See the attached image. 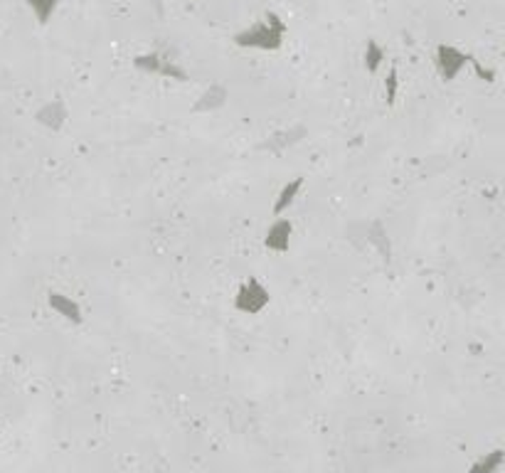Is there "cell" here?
I'll list each match as a JSON object with an SVG mask.
<instances>
[{
	"label": "cell",
	"instance_id": "11",
	"mask_svg": "<svg viewBox=\"0 0 505 473\" xmlns=\"http://www.w3.org/2000/svg\"><path fill=\"white\" fill-rule=\"evenodd\" d=\"M301 190H303V177H301V175L291 177V180H288V183L279 190V195H277V200H274L271 212L277 214V217H281L283 212H288V207L296 202V197L301 195Z\"/></svg>",
	"mask_w": 505,
	"mask_h": 473
},
{
	"label": "cell",
	"instance_id": "9",
	"mask_svg": "<svg viewBox=\"0 0 505 473\" xmlns=\"http://www.w3.org/2000/svg\"><path fill=\"white\" fill-rule=\"evenodd\" d=\"M360 227H363L365 242L372 244V247L382 254V259L389 261L392 249H389V239H387V230H385V225H382L380 219H372V222H363Z\"/></svg>",
	"mask_w": 505,
	"mask_h": 473
},
{
	"label": "cell",
	"instance_id": "12",
	"mask_svg": "<svg viewBox=\"0 0 505 473\" xmlns=\"http://www.w3.org/2000/svg\"><path fill=\"white\" fill-rule=\"evenodd\" d=\"M503 466V449H493L491 454H483L473 466L469 468V473H498Z\"/></svg>",
	"mask_w": 505,
	"mask_h": 473
},
{
	"label": "cell",
	"instance_id": "16",
	"mask_svg": "<svg viewBox=\"0 0 505 473\" xmlns=\"http://www.w3.org/2000/svg\"><path fill=\"white\" fill-rule=\"evenodd\" d=\"M469 65L473 67V69H476L478 79H483V82H493V79H495V72L491 69V67H483L476 57H471V59H469Z\"/></svg>",
	"mask_w": 505,
	"mask_h": 473
},
{
	"label": "cell",
	"instance_id": "7",
	"mask_svg": "<svg viewBox=\"0 0 505 473\" xmlns=\"http://www.w3.org/2000/svg\"><path fill=\"white\" fill-rule=\"evenodd\" d=\"M305 133H308V131H305V126H291V129L277 131V133L266 136L259 148H261V151H266V153L281 155L283 151H288L291 146H296V143L303 141Z\"/></svg>",
	"mask_w": 505,
	"mask_h": 473
},
{
	"label": "cell",
	"instance_id": "15",
	"mask_svg": "<svg viewBox=\"0 0 505 473\" xmlns=\"http://www.w3.org/2000/svg\"><path fill=\"white\" fill-rule=\"evenodd\" d=\"M397 91H400V74H397V67H389L387 79H385V101L394 104L397 101Z\"/></svg>",
	"mask_w": 505,
	"mask_h": 473
},
{
	"label": "cell",
	"instance_id": "8",
	"mask_svg": "<svg viewBox=\"0 0 505 473\" xmlns=\"http://www.w3.org/2000/svg\"><path fill=\"white\" fill-rule=\"evenodd\" d=\"M291 236H294V222L288 217H279L274 225L266 230L264 234V247L277 254H286L291 247Z\"/></svg>",
	"mask_w": 505,
	"mask_h": 473
},
{
	"label": "cell",
	"instance_id": "14",
	"mask_svg": "<svg viewBox=\"0 0 505 473\" xmlns=\"http://www.w3.org/2000/svg\"><path fill=\"white\" fill-rule=\"evenodd\" d=\"M382 62H385V50H382L375 40H370L367 42V47H365V69L370 72V74H375V72L382 67Z\"/></svg>",
	"mask_w": 505,
	"mask_h": 473
},
{
	"label": "cell",
	"instance_id": "2",
	"mask_svg": "<svg viewBox=\"0 0 505 473\" xmlns=\"http://www.w3.org/2000/svg\"><path fill=\"white\" fill-rule=\"evenodd\" d=\"M133 67L138 72H146V74H158V77L175 79V82H188V72L178 65V59H173L171 54H165V52L136 54Z\"/></svg>",
	"mask_w": 505,
	"mask_h": 473
},
{
	"label": "cell",
	"instance_id": "6",
	"mask_svg": "<svg viewBox=\"0 0 505 473\" xmlns=\"http://www.w3.org/2000/svg\"><path fill=\"white\" fill-rule=\"evenodd\" d=\"M35 118H37V124H42L45 129L62 131L67 121H69V107H67L65 99H59V96H57V99L47 101V104H42V107L37 109Z\"/></svg>",
	"mask_w": 505,
	"mask_h": 473
},
{
	"label": "cell",
	"instance_id": "5",
	"mask_svg": "<svg viewBox=\"0 0 505 473\" xmlns=\"http://www.w3.org/2000/svg\"><path fill=\"white\" fill-rule=\"evenodd\" d=\"M47 306L52 308L59 318H65L72 325H82L84 323V311L79 306L76 298H72L69 294H62V291H47Z\"/></svg>",
	"mask_w": 505,
	"mask_h": 473
},
{
	"label": "cell",
	"instance_id": "10",
	"mask_svg": "<svg viewBox=\"0 0 505 473\" xmlns=\"http://www.w3.org/2000/svg\"><path fill=\"white\" fill-rule=\"evenodd\" d=\"M229 99V91L222 87V84H212L210 89H205L200 94V99L195 101L193 111L195 113H212L217 111V109H222L224 104H227Z\"/></svg>",
	"mask_w": 505,
	"mask_h": 473
},
{
	"label": "cell",
	"instance_id": "1",
	"mask_svg": "<svg viewBox=\"0 0 505 473\" xmlns=\"http://www.w3.org/2000/svg\"><path fill=\"white\" fill-rule=\"evenodd\" d=\"M286 35V23L277 12H266L259 23L239 30L235 35V45L244 50H261V52H277L283 45Z\"/></svg>",
	"mask_w": 505,
	"mask_h": 473
},
{
	"label": "cell",
	"instance_id": "3",
	"mask_svg": "<svg viewBox=\"0 0 505 473\" xmlns=\"http://www.w3.org/2000/svg\"><path fill=\"white\" fill-rule=\"evenodd\" d=\"M271 303V294L259 278H247L235 294V308L244 316H259Z\"/></svg>",
	"mask_w": 505,
	"mask_h": 473
},
{
	"label": "cell",
	"instance_id": "13",
	"mask_svg": "<svg viewBox=\"0 0 505 473\" xmlns=\"http://www.w3.org/2000/svg\"><path fill=\"white\" fill-rule=\"evenodd\" d=\"M23 3L35 12V18L40 25H47L52 20L54 10L59 8V0H23Z\"/></svg>",
	"mask_w": 505,
	"mask_h": 473
},
{
	"label": "cell",
	"instance_id": "4",
	"mask_svg": "<svg viewBox=\"0 0 505 473\" xmlns=\"http://www.w3.org/2000/svg\"><path fill=\"white\" fill-rule=\"evenodd\" d=\"M469 59H471V54L461 52V50L453 47V45H439L434 54V65L444 82H453V79L466 69Z\"/></svg>",
	"mask_w": 505,
	"mask_h": 473
}]
</instances>
